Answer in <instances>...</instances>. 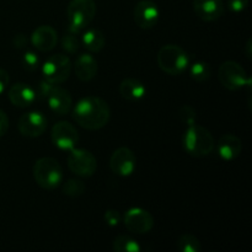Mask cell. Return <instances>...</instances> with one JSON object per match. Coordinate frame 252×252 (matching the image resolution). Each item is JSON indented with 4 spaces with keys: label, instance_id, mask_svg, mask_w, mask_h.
<instances>
[{
    "label": "cell",
    "instance_id": "25",
    "mask_svg": "<svg viewBox=\"0 0 252 252\" xmlns=\"http://www.w3.org/2000/svg\"><path fill=\"white\" fill-rule=\"evenodd\" d=\"M85 184L80 180L76 179H70L64 184L63 186V192L65 196L69 197H79L83 196L85 193Z\"/></svg>",
    "mask_w": 252,
    "mask_h": 252
},
{
    "label": "cell",
    "instance_id": "1",
    "mask_svg": "<svg viewBox=\"0 0 252 252\" xmlns=\"http://www.w3.org/2000/svg\"><path fill=\"white\" fill-rule=\"evenodd\" d=\"M110 106L97 96H86L76 102L73 108V118L80 127L88 130H97L110 121Z\"/></svg>",
    "mask_w": 252,
    "mask_h": 252
},
{
    "label": "cell",
    "instance_id": "2",
    "mask_svg": "<svg viewBox=\"0 0 252 252\" xmlns=\"http://www.w3.org/2000/svg\"><path fill=\"white\" fill-rule=\"evenodd\" d=\"M182 145L186 153L194 158H203L211 154L216 147V142L207 128L194 125L187 126L186 132L182 137Z\"/></svg>",
    "mask_w": 252,
    "mask_h": 252
},
{
    "label": "cell",
    "instance_id": "32",
    "mask_svg": "<svg viewBox=\"0 0 252 252\" xmlns=\"http://www.w3.org/2000/svg\"><path fill=\"white\" fill-rule=\"evenodd\" d=\"M9 129V117L2 110H0V138L4 137Z\"/></svg>",
    "mask_w": 252,
    "mask_h": 252
},
{
    "label": "cell",
    "instance_id": "31",
    "mask_svg": "<svg viewBox=\"0 0 252 252\" xmlns=\"http://www.w3.org/2000/svg\"><path fill=\"white\" fill-rule=\"evenodd\" d=\"M228 7L233 12H241L248 7L249 0H228Z\"/></svg>",
    "mask_w": 252,
    "mask_h": 252
},
{
    "label": "cell",
    "instance_id": "7",
    "mask_svg": "<svg viewBox=\"0 0 252 252\" xmlns=\"http://www.w3.org/2000/svg\"><path fill=\"white\" fill-rule=\"evenodd\" d=\"M73 64L64 54H53L48 57L42 65V74L44 79L52 84H62L70 76Z\"/></svg>",
    "mask_w": 252,
    "mask_h": 252
},
{
    "label": "cell",
    "instance_id": "22",
    "mask_svg": "<svg viewBox=\"0 0 252 252\" xmlns=\"http://www.w3.org/2000/svg\"><path fill=\"white\" fill-rule=\"evenodd\" d=\"M112 249L116 252H140L142 246L129 235H118L113 240Z\"/></svg>",
    "mask_w": 252,
    "mask_h": 252
},
{
    "label": "cell",
    "instance_id": "4",
    "mask_svg": "<svg viewBox=\"0 0 252 252\" xmlns=\"http://www.w3.org/2000/svg\"><path fill=\"white\" fill-rule=\"evenodd\" d=\"M66 15H68V31L73 33H80L95 17V0H71L68 5Z\"/></svg>",
    "mask_w": 252,
    "mask_h": 252
},
{
    "label": "cell",
    "instance_id": "30",
    "mask_svg": "<svg viewBox=\"0 0 252 252\" xmlns=\"http://www.w3.org/2000/svg\"><path fill=\"white\" fill-rule=\"evenodd\" d=\"M103 219H105L107 225L117 226L118 224L121 223V220H122V216H121L120 212L116 211V209H108V211H106Z\"/></svg>",
    "mask_w": 252,
    "mask_h": 252
},
{
    "label": "cell",
    "instance_id": "14",
    "mask_svg": "<svg viewBox=\"0 0 252 252\" xmlns=\"http://www.w3.org/2000/svg\"><path fill=\"white\" fill-rule=\"evenodd\" d=\"M193 10L199 19L212 22L223 16L225 6L223 0H193Z\"/></svg>",
    "mask_w": 252,
    "mask_h": 252
},
{
    "label": "cell",
    "instance_id": "19",
    "mask_svg": "<svg viewBox=\"0 0 252 252\" xmlns=\"http://www.w3.org/2000/svg\"><path fill=\"white\" fill-rule=\"evenodd\" d=\"M219 157L223 160L230 161L236 159L243 150V143L236 135L225 134L220 137L218 144H217Z\"/></svg>",
    "mask_w": 252,
    "mask_h": 252
},
{
    "label": "cell",
    "instance_id": "35",
    "mask_svg": "<svg viewBox=\"0 0 252 252\" xmlns=\"http://www.w3.org/2000/svg\"><path fill=\"white\" fill-rule=\"evenodd\" d=\"M246 56H248V58H251V39H249L248 43H246Z\"/></svg>",
    "mask_w": 252,
    "mask_h": 252
},
{
    "label": "cell",
    "instance_id": "28",
    "mask_svg": "<svg viewBox=\"0 0 252 252\" xmlns=\"http://www.w3.org/2000/svg\"><path fill=\"white\" fill-rule=\"evenodd\" d=\"M179 117L181 120V122L186 126L194 125L197 121V113L192 106L189 105H184L179 111Z\"/></svg>",
    "mask_w": 252,
    "mask_h": 252
},
{
    "label": "cell",
    "instance_id": "9",
    "mask_svg": "<svg viewBox=\"0 0 252 252\" xmlns=\"http://www.w3.org/2000/svg\"><path fill=\"white\" fill-rule=\"evenodd\" d=\"M123 223L130 233L143 235L152 230L154 226V219L147 209L140 208V207H133L126 212L125 217H123Z\"/></svg>",
    "mask_w": 252,
    "mask_h": 252
},
{
    "label": "cell",
    "instance_id": "29",
    "mask_svg": "<svg viewBox=\"0 0 252 252\" xmlns=\"http://www.w3.org/2000/svg\"><path fill=\"white\" fill-rule=\"evenodd\" d=\"M54 85H56V84L49 83V81H47L46 79L39 81V83L36 85V88H34L37 98H44V100H46L47 96H48L49 94H51V91L53 90Z\"/></svg>",
    "mask_w": 252,
    "mask_h": 252
},
{
    "label": "cell",
    "instance_id": "20",
    "mask_svg": "<svg viewBox=\"0 0 252 252\" xmlns=\"http://www.w3.org/2000/svg\"><path fill=\"white\" fill-rule=\"evenodd\" d=\"M118 90H120L121 96L123 98H126L127 101H132V102L142 100L147 94L144 84L134 78H128L121 81Z\"/></svg>",
    "mask_w": 252,
    "mask_h": 252
},
{
    "label": "cell",
    "instance_id": "27",
    "mask_svg": "<svg viewBox=\"0 0 252 252\" xmlns=\"http://www.w3.org/2000/svg\"><path fill=\"white\" fill-rule=\"evenodd\" d=\"M21 64L27 71H34L39 66V58L34 52L26 51L22 54Z\"/></svg>",
    "mask_w": 252,
    "mask_h": 252
},
{
    "label": "cell",
    "instance_id": "24",
    "mask_svg": "<svg viewBox=\"0 0 252 252\" xmlns=\"http://www.w3.org/2000/svg\"><path fill=\"white\" fill-rule=\"evenodd\" d=\"M177 249L181 252H201L202 244L193 234H184L177 240Z\"/></svg>",
    "mask_w": 252,
    "mask_h": 252
},
{
    "label": "cell",
    "instance_id": "13",
    "mask_svg": "<svg viewBox=\"0 0 252 252\" xmlns=\"http://www.w3.org/2000/svg\"><path fill=\"white\" fill-rule=\"evenodd\" d=\"M159 7L152 0H142L134 7V22L140 29H153L159 21Z\"/></svg>",
    "mask_w": 252,
    "mask_h": 252
},
{
    "label": "cell",
    "instance_id": "33",
    "mask_svg": "<svg viewBox=\"0 0 252 252\" xmlns=\"http://www.w3.org/2000/svg\"><path fill=\"white\" fill-rule=\"evenodd\" d=\"M12 44L15 46V48L21 49L25 48L27 46V37L24 33H17L15 34L14 39H12Z\"/></svg>",
    "mask_w": 252,
    "mask_h": 252
},
{
    "label": "cell",
    "instance_id": "23",
    "mask_svg": "<svg viewBox=\"0 0 252 252\" xmlns=\"http://www.w3.org/2000/svg\"><path fill=\"white\" fill-rule=\"evenodd\" d=\"M189 74H191V78L193 79L197 83H204V81L208 80L211 78V66L206 62H194L189 65Z\"/></svg>",
    "mask_w": 252,
    "mask_h": 252
},
{
    "label": "cell",
    "instance_id": "5",
    "mask_svg": "<svg viewBox=\"0 0 252 252\" xmlns=\"http://www.w3.org/2000/svg\"><path fill=\"white\" fill-rule=\"evenodd\" d=\"M33 179L39 187L54 189L63 181V169L53 158H41L33 165Z\"/></svg>",
    "mask_w": 252,
    "mask_h": 252
},
{
    "label": "cell",
    "instance_id": "18",
    "mask_svg": "<svg viewBox=\"0 0 252 252\" xmlns=\"http://www.w3.org/2000/svg\"><path fill=\"white\" fill-rule=\"evenodd\" d=\"M74 70L81 81H90L97 75V61L90 53H81L76 57Z\"/></svg>",
    "mask_w": 252,
    "mask_h": 252
},
{
    "label": "cell",
    "instance_id": "15",
    "mask_svg": "<svg viewBox=\"0 0 252 252\" xmlns=\"http://www.w3.org/2000/svg\"><path fill=\"white\" fill-rule=\"evenodd\" d=\"M47 102L49 108L57 116H65L70 112L73 106V97L66 89L54 85L53 90L47 96Z\"/></svg>",
    "mask_w": 252,
    "mask_h": 252
},
{
    "label": "cell",
    "instance_id": "16",
    "mask_svg": "<svg viewBox=\"0 0 252 252\" xmlns=\"http://www.w3.org/2000/svg\"><path fill=\"white\" fill-rule=\"evenodd\" d=\"M58 41L57 31L49 25L38 26L31 34V43L36 49L41 52H48L56 47Z\"/></svg>",
    "mask_w": 252,
    "mask_h": 252
},
{
    "label": "cell",
    "instance_id": "10",
    "mask_svg": "<svg viewBox=\"0 0 252 252\" xmlns=\"http://www.w3.org/2000/svg\"><path fill=\"white\" fill-rule=\"evenodd\" d=\"M137 158L129 148L121 147L112 153L110 159V167L113 174L121 177H128L135 171Z\"/></svg>",
    "mask_w": 252,
    "mask_h": 252
},
{
    "label": "cell",
    "instance_id": "17",
    "mask_svg": "<svg viewBox=\"0 0 252 252\" xmlns=\"http://www.w3.org/2000/svg\"><path fill=\"white\" fill-rule=\"evenodd\" d=\"M9 100L17 107H29L37 100L34 88L25 83H16L9 89Z\"/></svg>",
    "mask_w": 252,
    "mask_h": 252
},
{
    "label": "cell",
    "instance_id": "21",
    "mask_svg": "<svg viewBox=\"0 0 252 252\" xmlns=\"http://www.w3.org/2000/svg\"><path fill=\"white\" fill-rule=\"evenodd\" d=\"M81 42H83L84 47H85L89 52L97 53V52H100L101 49L105 47L106 38L105 34H103L98 29H88L83 33Z\"/></svg>",
    "mask_w": 252,
    "mask_h": 252
},
{
    "label": "cell",
    "instance_id": "6",
    "mask_svg": "<svg viewBox=\"0 0 252 252\" xmlns=\"http://www.w3.org/2000/svg\"><path fill=\"white\" fill-rule=\"evenodd\" d=\"M218 78L221 85L231 91L239 90L245 85H251V79L248 76L245 69L234 61L221 63L218 70Z\"/></svg>",
    "mask_w": 252,
    "mask_h": 252
},
{
    "label": "cell",
    "instance_id": "26",
    "mask_svg": "<svg viewBox=\"0 0 252 252\" xmlns=\"http://www.w3.org/2000/svg\"><path fill=\"white\" fill-rule=\"evenodd\" d=\"M62 48L69 54L78 53L79 48H80V39L78 38V33H73L69 32L62 37Z\"/></svg>",
    "mask_w": 252,
    "mask_h": 252
},
{
    "label": "cell",
    "instance_id": "34",
    "mask_svg": "<svg viewBox=\"0 0 252 252\" xmlns=\"http://www.w3.org/2000/svg\"><path fill=\"white\" fill-rule=\"evenodd\" d=\"M9 81L10 78L7 71L4 70V69H0V95L6 90L7 85H9Z\"/></svg>",
    "mask_w": 252,
    "mask_h": 252
},
{
    "label": "cell",
    "instance_id": "11",
    "mask_svg": "<svg viewBox=\"0 0 252 252\" xmlns=\"http://www.w3.org/2000/svg\"><path fill=\"white\" fill-rule=\"evenodd\" d=\"M51 139L57 148L62 150H71L79 142V133L71 123L61 121L53 126Z\"/></svg>",
    "mask_w": 252,
    "mask_h": 252
},
{
    "label": "cell",
    "instance_id": "12",
    "mask_svg": "<svg viewBox=\"0 0 252 252\" xmlns=\"http://www.w3.org/2000/svg\"><path fill=\"white\" fill-rule=\"evenodd\" d=\"M17 128H19V132L24 137H39L47 129V118L43 113L38 112V111H32V112L24 113L19 118Z\"/></svg>",
    "mask_w": 252,
    "mask_h": 252
},
{
    "label": "cell",
    "instance_id": "8",
    "mask_svg": "<svg viewBox=\"0 0 252 252\" xmlns=\"http://www.w3.org/2000/svg\"><path fill=\"white\" fill-rule=\"evenodd\" d=\"M68 167L78 176L90 177L97 169V161L93 153L89 150L73 148L68 157Z\"/></svg>",
    "mask_w": 252,
    "mask_h": 252
},
{
    "label": "cell",
    "instance_id": "3",
    "mask_svg": "<svg viewBox=\"0 0 252 252\" xmlns=\"http://www.w3.org/2000/svg\"><path fill=\"white\" fill-rule=\"evenodd\" d=\"M158 64L164 73L177 76L189 68V57L182 47L165 44L158 52Z\"/></svg>",
    "mask_w": 252,
    "mask_h": 252
}]
</instances>
